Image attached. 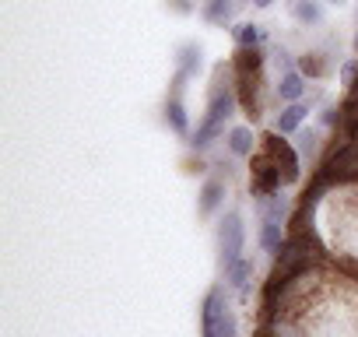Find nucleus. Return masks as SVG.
<instances>
[{"mask_svg": "<svg viewBox=\"0 0 358 337\" xmlns=\"http://www.w3.org/2000/svg\"><path fill=\"white\" fill-rule=\"evenodd\" d=\"M229 151L232 155H253V130L250 127H232L229 130Z\"/></svg>", "mask_w": 358, "mask_h": 337, "instance_id": "15", "label": "nucleus"}, {"mask_svg": "<svg viewBox=\"0 0 358 337\" xmlns=\"http://www.w3.org/2000/svg\"><path fill=\"white\" fill-rule=\"evenodd\" d=\"M218 243H222V264L232 267L236 260H243V218L239 211H229L225 222H222V232H218Z\"/></svg>", "mask_w": 358, "mask_h": 337, "instance_id": "6", "label": "nucleus"}, {"mask_svg": "<svg viewBox=\"0 0 358 337\" xmlns=\"http://www.w3.org/2000/svg\"><path fill=\"white\" fill-rule=\"evenodd\" d=\"M222 197H225V183H222V180H208V183H204V190H201V204H197L201 218L215 215V208L222 204Z\"/></svg>", "mask_w": 358, "mask_h": 337, "instance_id": "12", "label": "nucleus"}, {"mask_svg": "<svg viewBox=\"0 0 358 337\" xmlns=\"http://www.w3.org/2000/svg\"><path fill=\"white\" fill-rule=\"evenodd\" d=\"M309 116V109L302 106V102H288L281 113H278V120H274V130L285 137V134H299V127H302V120Z\"/></svg>", "mask_w": 358, "mask_h": 337, "instance_id": "8", "label": "nucleus"}, {"mask_svg": "<svg viewBox=\"0 0 358 337\" xmlns=\"http://www.w3.org/2000/svg\"><path fill=\"white\" fill-rule=\"evenodd\" d=\"M281 173H278V165L267 158V155H260L257 162H253V194L257 197H264V194H278L281 190Z\"/></svg>", "mask_w": 358, "mask_h": 337, "instance_id": "7", "label": "nucleus"}, {"mask_svg": "<svg viewBox=\"0 0 358 337\" xmlns=\"http://www.w3.org/2000/svg\"><path fill=\"white\" fill-rule=\"evenodd\" d=\"M323 176L330 183H358V144L355 141H348V144H341L327 155Z\"/></svg>", "mask_w": 358, "mask_h": 337, "instance_id": "4", "label": "nucleus"}, {"mask_svg": "<svg viewBox=\"0 0 358 337\" xmlns=\"http://www.w3.org/2000/svg\"><path fill=\"white\" fill-rule=\"evenodd\" d=\"M323 4H334V8H341V4H348V0H323Z\"/></svg>", "mask_w": 358, "mask_h": 337, "instance_id": "26", "label": "nucleus"}, {"mask_svg": "<svg viewBox=\"0 0 358 337\" xmlns=\"http://www.w3.org/2000/svg\"><path fill=\"white\" fill-rule=\"evenodd\" d=\"M232 109H236V92H232V88L211 92V109H208V120L201 123V130H197V137H194V148H208V144L222 134V127H225V120L232 116Z\"/></svg>", "mask_w": 358, "mask_h": 337, "instance_id": "3", "label": "nucleus"}, {"mask_svg": "<svg viewBox=\"0 0 358 337\" xmlns=\"http://www.w3.org/2000/svg\"><path fill=\"white\" fill-rule=\"evenodd\" d=\"M341 85L344 88H355L358 85V60H344L341 64Z\"/></svg>", "mask_w": 358, "mask_h": 337, "instance_id": "22", "label": "nucleus"}, {"mask_svg": "<svg viewBox=\"0 0 358 337\" xmlns=\"http://www.w3.org/2000/svg\"><path fill=\"white\" fill-rule=\"evenodd\" d=\"M285 243V232H281V222H260V246L264 250H281Z\"/></svg>", "mask_w": 358, "mask_h": 337, "instance_id": "19", "label": "nucleus"}, {"mask_svg": "<svg viewBox=\"0 0 358 337\" xmlns=\"http://www.w3.org/2000/svg\"><path fill=\"white\" fill-rule=\"evenodd\" d=\"M165 4H169L176 15H194V4H190V0H165Z\"/></svg>", "mask_w": 358, "mask_h": 337, "instance_id": "23", "label": "nucleus"}, {"mask_svg": "<svg viewBox=\"0 0 358 337\" xmlns=\"http://www.w3.org/2000/svg\"><path fill=\"white\" fill-rule=\"evenodd\" d=\"M225 274H229V285L232 288H246L250 278H253V260H236L232 267H225Z\"/></svg>", "mask_w": 358, "mask_h": 337, "instance_id": "20", "label": "nucleus"}, {"mask_svg": "<svg viewBox=\"0 0 358 337\" xmlns=\"http://www.w3.org/2000/svg\"><path fill=\"white\" fill-rule=\"evenodd\" d=\"M302 95H306V74L285 71V74L278 78V99H281V102H302Z\"/></svg>", "mask_w": 358, "mask_h": 337, "instance_id": "9", "label": "nucleus"}, {"mask_svg": "<svg viewBox=\"0 0 358 337\" xmlns=\"http://www.w3.org/2000/svg\"><path fill=\"white\" fill-rule=\"evenodd\" d=\"M351 141H355V144H358V123H355V127H351Z\"/></svg>", "mask_w": 358, "mask_h": 337, "instance_id": "27", "label": "nucleus"}, {"mask_svg": "<svg viewBox=\"0 0 358 337\" xmlns=\"http://www.w3.org/2000/svg\"><path fill=\"white\" fill-rule=\"evenodd\" d=\"M292 4H295V0H292Z\"/></svg>", "mask_w": 358, "mask_h": 337, "instance_id": "29", "label": "nucleus"}, {"mask_svg": "<svg viewBox=\"0 0 358 337\" xmlns=\"http://www.w3.org/2000/svg\"><path fill=\"white\" fill-rule=\"evenodd\" d=\"M232 36H236V43H239V50H250V46H257V43L264 39V32H260V25H253V22H239V25L232 29Z\"/></svg>", "mask_w": 358, "mask_h": 337, "instance_id": "18", "label": "nucleus"}, {"mask_svg": "<svg viewBox=\"0 0 358 337\" xmlns=\"http://www.w3.org/2000/svg\"><path fill=\"white\" fill-rule=\"evenodd\" d=\"M292 15H295L299 25H320L323 22V4H320V0H295Z\"/></svg>", "mask_w": 358, "mask_h": 337, "instance_id": "13", "label": "nucleus"}, {"mask_svg": "<svg viewBox=\"0 0 358 337\" xmlns=\"http://www.w3.org/2000/svg\"><path fill=\"white\" fill-rule=\"evenodd\" d=\"M253 4H257V8H271V4H274V0H253Z\"/></svg>", "mask_w": 358, "mask_h": 337, "instance_id": "25", "label": "nucleus"}, {"mask_svg": "<svg viewBox=\"0 0 358 337\" xmlns=\"http://www.w3.org/2000/svg\"><path fill=\"white\" fill-rule=\"evenodd\" d=\"M327 67H330V64H327V57H323V53H316V50L299 57V74H306V78H323V74H327Z\"/></svg>", "mask_w": 358, "mask_h": 337, "instance_id": "16", "label": "nucleus"}, {"mask_svg": "<svg viewBox=\"0 0 358 337\" xmlns=\"http://www.w3.org/2000/svg\"><path fill=\"white\" fill-rule=\"evenodd\" d=\"M351 46H355V53H358V32H355V39H351Z\"/></svg>", "mask_w": 358, "mask_h": 337, "instance_id": "28", "label": "nucleus"}, {"mask_svg": "<svg viewBox=\"0 0 358 337\" xmlns=\"http://www.w3.org/2000/svg\"><path fill=\"white\" fill-rule=\"evenodd\" d=\"M257 211L267 222H285L288 218V201L281 194H264V197H257Z\"/></svg>", "mask_w": 358, "mask_h": 337, "instance_id": "11", "label": "nucleus"}, {"mask_svg": "<svg viewBox=\"0 0 358 337\" xmlns=\"http://www.w3.org/2000/svg\"><path fill=\"white\" fill-rule=\"evenodd\" d=\"M320 257H323V250L316 246V239L306 236V232H295V236H288L281 243L278 260H274V271H271V281L288 285L292 278H299L302 271H309L313 264H320Z\"/></svg>", "mask_w": 358, "mask_h": 337, "instance_id": "1", "label": "nucleus"}, {"mask_svg": "<svg viewBox=\"0 0 358 337\" xmlns=\"http://www.w3.org/2000/svg\"><path fill=\"white\" fill-rule=\"evenodd\" d=\"M295 141H299V148H295V151H299V158H313V155H316V148H320V134H316V130H299V137H295Z\"/></svg>", "mask_w": 358, "mask_h": 337, "instance_id": "21", "label": "nucleus"}, {"mask_svg": "<svg viewBox=\"0 0 358 337\" xmlns=\"http://www.w3.org/2000/svg\"><path fill=\"white\" fill-rule=\"evenodd\" d=\"M264 155L278 165V173H281V180H285V183H299V151H295L292 144L278 141V130H274V137H267Z\"/></svg>", "mask_w": 358, "mask_h": 337, "instance_id": "5", "label": "nucleus"}, {"mask_svg": "<svg viewBox=\"0 0 358 337\" xmlns=\"http://www.w3.org/2000/svg\"><path fill=\"white\" fill-rule=\"evenodd\" d=\"M201 334L204 337H236V316L229 313L225 292L211 288L204 299V313H201Z\"/></svg>", "mask_w": 358, "mask_h": 337, "instance_id": "2", "label": "nucleus"}, {"mask_svg": "<svg viewBox=\"0 0 358 337\" xmlns=\"http://www.w3.org/2000/svg\"><path fill=\"white\" fill-rule=\"evenodd\" d=\"M165 120L172 123V130H176V134H187L190 120H187V109H183V102H179V95H172V99L165 102Z\"/></svg>", "mask_w": 358, "mask_h": 337, "instance_id": "17", "label": "nucleus"}, {"mask_svg": "<svg viewBox=\"0 0 358 337\" xmlns=\"http://www.w3.org/2000/svg\"><path fill=\"white\" fill-rule=\"evenodd\" d=\"M232 11H236L232 0H204V22H211V25H225L232 18Z\"/></svg>", "mask_w": 358, "mask_h": 337, "instance_id": "14", "label": "nucleus"}, {"mask_svg": "<svg viewBox=\"0 0 358 337\" xmlns=\"http://www.w3.org/2000/svg\"><path fill=\"white\" fill-rule=\"evenodd\" d=\"M201 64H204V46H201V43L179 46V57H176V71H179V74L194 78V74L201 71Z\"/></svg>", "mask_w": 358, "mask_h": 337, "instance_id": "10", "label": "nucleus"}, {"mask_svg": "<svg viewBox=\"0 0 358 337\" xmlns=\"http://www.w3.org/2000/svg\"><path fill=\"white\" fill-rule=\"evenodd\" d=\"M337 120H341V109H337V106H327V109H323V123L330 127V123H337Z\"/></svg>", "mask_w": 358, "mask_h": 337, "instance_id": "24", "label": "nucleus"}]
</instances>
